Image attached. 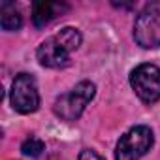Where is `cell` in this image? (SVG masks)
I'll return each instance as SVG.
<instances>
[{
	"instance_id": "obj_1",
	"label": "cell",
	"mask_w": 160,
	"mask_h": 160,
	"mask_svg": "<svg viewBox=\"0 0 160 160\" xmlns=\"http://www.w3.org/2000/svg\"><path fill=\"white\" fill-rule=\"evenodd\" d=\"M81 32L73 27H64L51 38L40 43L36 57L45 68H64L70 64V57L81 45Z\"/></svg>"
},
{
	"instance_id": "obj_2",
	"label": "cell",
	"mask_w": 160,
	"mask_h": 160,
	"mask_svg": "<svg viewBox=\"0 0 160 160\" xmlns=\"http://www.w3.org/2000/svg\"><path fill=\"white\" fill-rule=\"evenodd\" d=\"M94 94H96V85L92 81H81V83H77L72 91L60 94L55 100L53 111H55V115L58 119L73 122V121H77L79 117H81L85 108L92 102Z\"/></svg>"
},
{
	"instance_id": "obj_3",
	"label": "cell",
	"mask_w": 160,
	"mask_h": 160,
	"mask_svg": "<svg viewBox=\"0 0 160 160\" xmlns=\"http://www.w3.org/2000/svg\"><path fill=\"white\" fill-rule=\"evenodd\" d=\"M152 143H154L152 130L145 124H138L130 128L124 136H121L115 149V160H139L151 151Z\"/></svg>"
},
{
	"instance_id": "obj_4",
	"label": "cell",
	"mask_w": 160,
	"mask_h": 160,
	"mask_svg": "<svg viewBox=\"0 0 160 160\" xmlns=\"http://www.w3.org/2000/svg\"><path fill=\"white\" fill-rule=\"evenodd\" d=\"M130 85L134 92L145 104H154L160 100V68L145 62L132 70L130 73Z\"/></svg>"
},
{
	"instance_id": "obj_5",
	"label": "cell",
	"mask_w": 160,
	"mask_h": 160,
	"mask_svg": "<svg viewBox=\"0 0 160 160\" xmlns=\"http://www.w3.org/2000/svg\"><path fill=\"white\" fill-rule=\"evenodd\" d=\"M134 40L143 49L160 47V4H149L134 23Z\"/></svg>"
},
{
	"instance_id": "obj_6",
	"label": "cell",
	"mask_w": 160,
	"mask_h": 160,
	"mask_svg": "<svg viewBox=\"0 0 160 160\" xmlns=\"http://www.w3.org/2000/svg\"><path fill=\"white\" fill-rule=\"evenodd\" d=\"M12 108L23 115L34 113L40 108V92L36 79L30 73H19L15 75L12 83V94H10Z\"/></svg>"
},
{
	"instance_id": "obj_7",
	"label": "cell",
	"mask_w": 160,
	"mask_h": 160,
	"mask_svg": "<svg viewBox=\"0 0 160 160\" xmlns=\"http://www.w3.org/2000/svg\"><path fill=\"white\" fill-rule=\"evenodd\" d=\"M70 10L68 4L64 2H51V0H40V2L32 4V21L38 28L47 27L55 19L62 17Z\"/></svg>"
},
{
	"instance_id": "obj_8",
	"label": "cell",
	"mask_w": 160,
	"mask_h": 160,
	"mask_svg": "<svg viewBox=\"0 0 160 160\" xmlns=\"http://www.w3.org/2000/svg\"><path fill=\"white\" fill-rule=\"evenodd\" d=\"M0 25L8 32H13V30L21 28L23 15H21V12L17 10V6L13 2H2L0 4Z\"/></svg>"
},
{
	"instance_id": "obj_9",
	"label": "cell",
	"mask_w": 160,
	"mask_h": 160,
	"mask_svg": "<svg viewBox=\"0 0 160 160\" xmlns=\"http://www.w3.org/2000/svg\"><path fill=\"white\" fill-rule=\"evenodd\" d=\"M21 151H23V154H25V156L38 158V156H42V152L45 151V143H43L42 139H38V138H28V139H25V141H23Z\"/></svg>"
},
{
	"instance_id": "obj_10",
	"label": "cell",
	"mask_w": 160,
	"mask_h": 160,
	"mask_svg": "<svg viewBox=\"0 0 160 160\" xmlns=\"http://www.w3.org/2000/svg\"><path fill=\"white\" fill-rule=\"evenodd\" d=\"M79 160H104L96 151H92V149H85V151H81V154H79Z\"/></svg>"
}]
</instances>
